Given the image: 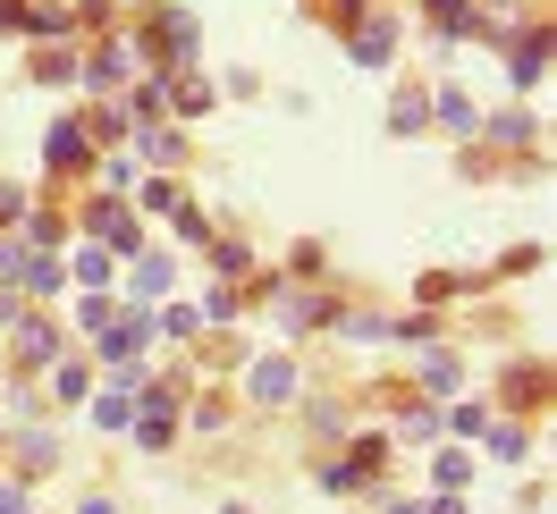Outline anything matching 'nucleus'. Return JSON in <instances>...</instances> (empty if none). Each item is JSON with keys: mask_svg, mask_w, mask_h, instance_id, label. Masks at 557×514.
<instances>
[{"mask_svg": "<svg viewBox=\"0 0 557 514\" xmlns=\"http://www.w3.org/2000/svg\"><path fill=\"white\" fill-rule=\"evenodd\" d=\"M17 211H26V195H17V186H0V220H17Z\"/></svg>", "mask_w": 557, "mask_h": 514, "instance_id": "26", "label": "nucleus"}, {"mask_svg": "<svg viewBox=\"0 0 557 514\" xmlns=\"http://www.w3.org/2000/svg\"><path fill=\"white\" fill-rule=\"evenodd\" d=\"M431 118H440L448 136H473V102H465L456 85H440V93H431Z\"/></svg>", "mask_w": 557, "mask_h": 514, "instance_id": "7", "label": "nucleus"}, {"mask_svg": "<svg viewBox=\"0 0 557 514\" xmlns=\"http://www.w3.org/2000/svg\"><path fill=\"white\" fill-rule=\"evenodd\" d=\"M26 296H60V262H26Z\"/></svg>", "mask_w": 557, "mask_h": 514, "instance_id": "18", "label": "nucleus"}, {"mask_svg": "<svg viewBox=\"0 0 557 514\" xmlns=\"http://www.w3.org/2000/svg\"><path fill=\"white\" fill-rule=\"evenodd\" d=\"M245 262H253V253H245V245H211V271H220V278H237Z\"/></svg>", "mask_w": 557, "mask_h": 514, "instance_id": "21", "label": "nucleus"}, {"mask_svg": "<svg viewBox=\"0 0 557 514\" xmlns=\"http://www.w3.org/2000/svg\"><path fill=\"white\" fill-rule=\"evenodd\" d=\"M144 161H186V143H177V136H161V127H152V136H144Z\"/></svg>", "mask_w": 557, "mask_h": 514, "instance_id": "23", "label": "nucleus"}, {"mask_svg": "<svg viewBox=\"0 0 557 514\" xmlns=\"http://www.w3.org/2000/svg\"><path fill=\"white\" fill-rule=\"evenodd\" d=\"M85 136H94V143H119V136H127V110H94V118H85Z\"/></svg>", "mask_w": 557, "mask_h": 514, "instance_id": "15", "label": "nucleus"}, {"mask_svg": "<svg viewBox=\"0 0 557 514\" xmlns=\"http://www.w3.org/2000/svg\"><path fill=\"white\" fill-rule=\"evenodd\" d=\"M228 514H245V506H228Z\"/></svg>", "mask_w": 557, "mask_h": 514, "instance_id": "29", "label": "nucleus"}, {"mask_svg": "<svg viewBox=\"0 0 557 514\" xmlns=\"http://www.w3.org/2000/svg\"><path fill=\"white\" fill-rule=\"evenodd\" d=\"M490 136H498V143H532V118H523V110H498V118H490Z\"/></svg>", "mask_w": 557, "mask_h": 514, "instance_id": "16", "label": "nucleus"}, {"mask_svg": "<svg viewBox=\"0 0 557 514\" xmlns=\"http://www.w3.org/2000/svg\"><path fill=\"white\" fill-rule=\"evenodd\" d=\"M94 422H102V430H136V405H127V397H119V388H110L102 405H94Z\"/></svg>", "mask_w": 557, "mask_h": 514, "instance_id": "14", "label": "nucleus"}, {"mask_svg": "<svg viewBox=\"0 0 557 514\" xmlns=\"http://www.w3.org/2000/svg\"><path fill=\"white\" fill-rule=\"evenodd\" d=\"M17 464H26V473H51V464H60V439L26 430V439H17Z\"/></svg>", "mask_w": 557, "mask_h": 514, "instance_id": "12", "label": "nucleus"}, {"mask_svg": "<svg viewBox=\"0 0 557 514\" xmlns=\"http://www.w3.org/2000/svg\"><path fill=\"white\" fill-rule=\"evenodd\" d=\"M541 388H549L541 363H532V372H507V397H516V405H541Z\"/></svg>", "mask_w": 557, "mask_h": 514, "instance_id": "13", "label": "nucleus"}, {"mask_svg": "<svg viewBox=\"0 0 557 514\" xmlns=\"http://www.w3.org/2000/svg\"><path fill=\"white\" fill-rule=\"evenodd\" d=\"M422 9H431L440 35H482V9H473V0H422Z\"/></svg>", "mask_w": 557, "mask_h": 514, "instance_id": "5", "label": "nucleus"}, {"mask_svg": "<svg viewBox=\"0 0 557 514\" xmlns=\"http://www.w3.org/2000/svg\"><path fill=\"white\" fill-rule=\"evenodd\" d=\"M136 110H144V118H161V110H170V85H161V76H152V85H136Z\"/></svg>", "mask_w": 557, "mask_h": 514, "instance_id": "22", "label": "nucleus"}, {"mask_svg": "<svg viewBox=\"0 0 557 514\" xmlns=\"http://www.w3.org/2000/svg\"><path fill=\"white\" fill-rule=\"evenodd\" d=\"M76 514H119V506H102V498H85V506H76Z\"/></svg>", "mask_w": 557, "mask_h": 514, "instance_id": "28", "label": "nucleus"}, {"mask_svg": "<svg viewBox=\"0 0 557 514\" xmlns=\"http://www.w3.org/2000/svg\"><path fill=\"white\" fill-rule=\"evenodd\" d=\"M422 118H431V102H422V93H406V102H397V136H422Z\"/></svg>", "mask_w": 557, "mask_h": 514, "instance_id": "20", "label": "nucleus"}, {"mask_svg": "<svg viewBox=\"0 0 557 514\" xmlns=\"http://www.w3.org/2000/svg\"><path fill=\"white\" fill-rule=\"evenodd\" d=\"M541 60H549V26H523V42L507 35V76L516 85H541Z\"/></svg>", "mask_w": 557, "mask_h": 514, "instance_id": "3", "label": "nucleus"}, {"mask_svg": "<svg viewBox=\"0 0 557 514\" xmlns=\"http://www.w3.org/2000/svg\"><path fill=\"white\" fill-rule=\"evenodd\" d=\"M347 51H355V68H388V51H397V26H388V17H363Z\"/></svg>", "mask_w": 557, "mask_h": 514, "instance_id": "4", "label": "nucleus"}, {"mask_svg": "<svg viewBox=\"0 0 557 514\" xmlns=\"http://www.w3.org/2000/svg\"><path fill=\"white\" fill-rule=\"evenodd\" d=\"M85 228H94L110 253H136V211H127V203H94V211H85Z\"/></svg>", "mask_w": 557, "mask_h": 514, "instance_id": "2", "label": "nucleus"}, {"mask_svg": "<svg viewBox=\"0 0 557 514\" xmlns=\"http://www.w3.org/2000/svg\"><path fill=\"white\" fill-rule=\"evenodd\" d=\"M456 354H422V388H431V397H456Z\"/></svg>", "mask_w": 557, "mask_h": 514, "instance_id": "11", "label": "nucleus"}, {"mask_svg": "<svg viewBox=\"0 0 557 514\" xmlns=\"http://www.w3.org/2000/svg\"><path fill=\"white\" fill-rule=\"evenodd\" d=\"M136 287H144V296H161V287H170V262H161V253H136Z\"/></svg>", "mask_w": 557, "mask_h": 514, "instance_id": "17", "label": "nucleus"}, {"mask_svg": "<svg viewBox=\"0 0 557 514\" xmlns=\"http://www.w3.org/2000/svg\"><path fill=\"white\" fill-rule=\"evenodd\" d=\"M76 278H85V287H102V278H110V253H102V245H94V253H76Z\"/></svg>", "mask_w": 557, "mask_h": 514, "instance_id": "24", "label": "nucleus"}, {"mask_svg": "<svg viewBox=\"0 0 557 514\" xmlns=\"http://www.w3.org/2000/svg\"><path fill=\"white\" fill-rule=\"evenodd\" d=\"M35 76H42V85H69V76H76V60H69V51H42V60H35Z\"/></svg>", "mask_w": 557, "mask_h": 514, "instance_id": "19", "label": "nucleus"}, {"mask_svg": "<svg viewBox=\"0 0 557 514\" xmlns=\"http://www.w3.org/2000/svg\"><path fill=\"white\" fill-rule=\"evenodd\" d=\"M119 76H127V51H119V42L85 51V85H119Z\"/></svg>", "mask_w": 557, "mask_h": 514, "instance_id": "10", "label": "nucleus"}, {"mask_svg": "<svg viewBox=\"0 0 557 514\" xmlns=\"http://www.w3.org/2000/svg\"><path fill=\"white\" fill-rule=\"evenodd\" d=\"M431 473H440V489H448V498H456V489H465V473H473V464H465V455H440Z\"/></svg>", "mask_w": 557, "mask_h": 514, "instance_id": "25", "label": "nucleus"}, {"mask_svg": "<svg viewBox=\"0 0 557 514\" xmlns=\"http://www.w3.org/2000/svg\"><path fill=\"white\" fill-rule=\"evenodd\" d=\"M152 51L186 68V60H195V17H186V9H161V17H152Z\"/></svg>", "mask_w": 557, "mask_h": 514, "instance_id": "1", "label": "nucleus"}, {"mask_svg": "<svg viewBox=\"0 0 557 514\" xmlns=\"http://www.w3.org/2000/svg\"><path fill=\"white\" fill-rule=\"evenodd\" d=\"M9 271H26V262H17V245H0V278H9Z\"/></svg>", "mask_w": 557, "mask_h": 514, "instance_id": "27", "label": "nucleus"}, {"mask_svg": "<svg viewBox=\"0 0 557 514\" xmlns=\"http://www.w3.org/2000/svg\"><path fill=\"white\" fill-rule=\"evenodd\" d=\"M51 170H60V177L85 170V127H76V118H69V127H51Z\"/></svg>", "mask_w": 557, "mask_h": 514, "instance_id": "9", "label": "nucleus"}, {"mask_svg": "<svg viewBox=\"0 0 557 514\" xmlns=\"http://www.w3.org/2000/svg\"><path fill=\"white\" fill-rule=\"evenodd\" d=\"M17 363H26V372L60 363V329H51V321H26V346H17Z\"/></svg>", "mask_w": 557, "mask_h": 514, "instance_id": "6", "label": "nucleus"}, {"mask_svg": "<svg viewBox=\"0 0 557 514\" xmlns=\"http://www.w3.org/2000/svg\"><path fill=\"white\" fill-rule=\"evenodd\" d=\"M287 388H296V363H287V354H271V363H253V397H262V405H278Z\"/></svg>", "mask_w": 557, "mask_h": 514, "instance_id": "8", "label": "nucleus"}]
</instances>
